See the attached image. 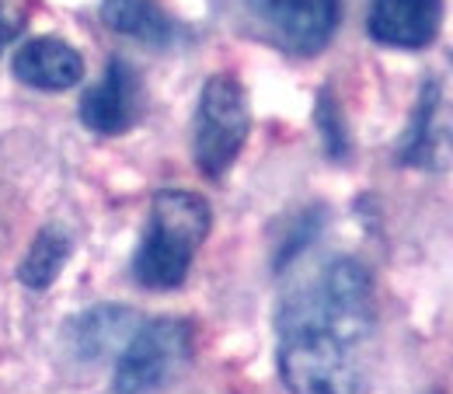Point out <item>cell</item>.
<instances>
[{"label":"cell","instance_id":"6da1fadb","mask_svg":"<svg viewBox=\"0 0 453 394\" xmlns=\"http://www.w3.org/2000/svg\"><path fill=\"white\" fill-rule=\"evenodd\" d=\"M213 210L203 196L185 189H161L150 199L143 241L133 255V280L143 290L168 293L188 280L196 251L210 237Z\"/></svg>","mask_w":453,"mask_h":394},{"label":"cell","instance_id":"3957f363","mask_svg":"<svg viewBox=\"0 0 453 394\" xmlns=\"http://www.w3.org/2000/svg\"><path fill=\"white\" fill-rule=\"evenodd\" d=\"M276 367L289 394H356V345L307 321H276Z\"/></svg>","mask_w":453,"mask_h":394},{"label":"cell","instance_id":"5b68a950","mask_svg":"<svg viewBox=\"0 0 453 394\" xmlns=\"http://www.w3.org/2000/svg\"><path fill=\"white\" fill-rule=\"evenodd\" d=\"M196 328L185 318H154L140 325L115 359V394H157L188 367Z\"/></svg>","mask_w":453,"mask_h":394},{"label":"cell","instance_id":"ba28073f","mask_svg":"<svg viewBox=\"0 0 453 394\" xmlns=\"http://www.w3.org/2000/svg\"><path fill=\"white\" fill-rule=\"evenodd\" d=\"M81 122L98 136H122L143 115V81L136 66L112 59L98 84H91L77 105Z\"/></svg>","mask_w":453,"mask_h":394},{"label":"cell","instance_id":"4fadbf2b","mask_svg":"<svg viewBox=\"0 0 453 394\" xmlns=\"http://www.w3.org/2000/svg\"><path fill=\"white\" fill-rule=\"evenodd\" d=\"M70 234L63 230V227L50 224L42 227L39 234H35V241H32V248H28V255H25V262L18 266V280L21 286H28V290H50L57 276L63 273V266H66V259H70Z\"/></svg>","mask_w":453,"mask_h":394},{"label":"cell","instance_id":"5bb4252c","mask_svg":"<svg viewBox=\"0 0 453 394\" xmlns=\"http://www.w3.org/2000/svg\"><path fill=\"white\" fill-rule=\"evenodd\" d=\"M314 122H318V133L325 140V154L332 161H345L352 154V140H349V126H345V115L339 109V98L332 88H325L318 95V109H314Z\"/></svg>","mask_w":453,"mask_h":394},{"label":"cell","instance_id":"52a82bcc","mask_svg":"<svg viewBox=\"0 0 453 394\" xmlns=\"http://www.w3.org/2000/svg\"><path fill=\"white\" fill-rule=\"evenodd\" d=\"M401 168L447 171L453 165V102L440 81H426L395 151Z\"/></svg>","mask_w":453,"mask_h":394},{"label":"cell","instance_id":"277c9868","mask_svg":"<svg viewBox=\"0 0 453 394\" xmlns=\"http://www.w3.org/2000/svg\"><path fill=\"white\" fill-rule=\"evenodd\" d=\"M251 133V109L248 91L234 73H213L196 105V126H192V154L206 178H224L241 158Z\"/></svg>","mask_w":453,"mask_h":394},{"label":"cell","instance_id":"2e32d148","mask_svg":"<svg viewBox=\"0 0 453 394\" xmlns=\"http://www.w3.org/2000/svg\"><path fill=\"white\" fill-rule=\"evenodd\" d=\"M25 21H28L25 0H0V50H7L25 32Z\"/></svg>","mask_w":453,"mask_h":394},{"label":"cell","instance_id":"7c38bea8","mask_svg":"<svg viewBox=\"0 0 453 394\" xmlns=\"http://www.w3.org/2000/svg\"><path fill=\"white\" fill-rule=\"evenodd\" d=\"M102 21L112 32L140 42V46H150V50H168L181 39L178 21L157 0H105Z\"/></svg>","mask_w":453,"mask_h":394},{"label":"cell","instance_id":"30bf717a","mask_svg":"<svg viewBox=\"0 0 453 394\" xmlns=\"http://www.w3.org/2000/svg\"><path fill=\"white\" fill-rule=\"evenodd\" d=\"M136 328H140L136 311L122 304H95L66 325V342L81 363H98L122 352V345L133 338Z\"/></svg>","mask_w":453,"mask_h":394},{"label":"cell","instance_id":"7a4b0ae2","mask_svg":"<svg viewBox=\"0 0 453 394\" xmlns=\"http://www.w3.org/2000/svg\"><path fill=\"white\" fill-rule=\"evenodd\" d=\"M276 321H307L328 328L349 345L366 342L377 325V293L370 269L359 259H335L325 266L318 282L286 297Z\"/></svg>","mask_w":453,"mask_h":394},{"label":"cell","instance_id":"9c48e42d","mask_svg":"<svg viewBox=\"0 0 453 394\" xmlns=\"http://www.w3.org/2000/svg\"><path fill=\"white\" fill-rule=\"evenodd\" d=\"M443 25V0H370L366 35L388 50H426Z\"/></svg>","mask_w":453,"mask_h":394},{"label":"cell","instance_id":"8fae6325","mask_svg":"<svg viewBox=\"0 0 453 394\" xmlns=\"http://www.w3.org/2000/svg\"><path fill=\"white\" fill-rule=\"evenodd\" d=\"M11 70H14V77L21 84H28L35 91H66V88L84 81L81 53L70 42L53 39V35L25 42L11 59Z\"/></svg>","mask_w":453,"mask_h":394},{"label":"cell","instance_id":"9a60e30c","mask_svg":"<svg viewBox=\"0 0 453 394\" xmlns=\"http://www.w3.org/2000/svg\"><path fill=\"white\" fill-rule=\"evenodd\" d=\"M321 227H325V206H311V210H303L300 217H296V224L293 230L286 234V241L280 244V255H276V269H286L318 234H321Z\"/></svg>","mask_w":453,"mask_h":394},{"label":"cell","instance_id":"8992f818","mask_svg":"<svg viewBox=\"0 0 453 394\" xmlns=\"http://www.w3.org/2000/svg\"><path fill=\"white\" fill-rule=\"evenodd\" d=\"M255 25L289 57L321 53L342 21V0H244Z\"/></svg>","mask_w":453,"mask_h":394}]
</instances>
